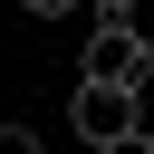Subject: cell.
<instances>
[{
	"mask_svg": "<svg viewBox=\"0 0 154 154\" xmlns=\"http://www.w3.org/2000/svg\"><path fill=\"white\" fill-rule=\"evenodd\" d=\"M67 125H77V144H125V135H144V96L135 87H116V77H77L67 87Z\"/></svg>",
	"mask_w": 154,
	"mask_h": 154,
	"instance_id": "6da1fadb",
	"label": "cell"
},
{
	"mask_svg": "<svg viewBox=\"0 0 154 154\" xmlns=\"http://www.w3.org/2000/svg\"><path fill=\"white\" fill-rule=\"evenodd\" d=\"M144 67H154V48H144L135 29H116V19H96V29H87V58H77V77H116V87H144Z\"/></svg>",
	"mask_w": 154,
	"mask_h": 154,
	"instance_id": "7a4b0ae2",
	"label": "cell"
},
{
	"mask_svg": "<svg viewBox=\"0 0 154 154\" xmlns=\"http://www.w3.org/2000/svg\"><path fill=\"white\" fill-rule=\"evenodd\" d=\"M96 19H116V29H135V38H144V48H154V0H106V10H96Z\"/></svg>",
	"mask_w": 154,
	"mask_h": 154,
	"instance_id": "3957f363",
	"label": "cell"
},
{
	"mask_svg": "<svg viewBox=\"0 0 154 154\" xmlns=\"http://www.w3.org/2000/svg\"><path fill=\"white\" fill-rule=\"evenodd\" d=\"M29 19H67V10H106V0H19Z\"/></svg>",
	"mask_w": 154,
	"mask_h": 154,
	"instance_id": "277c9868",
	"label": "cell"
},
{
	"mask_svg": "<svg viewBox=\"0 0 154 154\" xmlns=\"http://www.w3.org/2000/svg\"><path fill=\"white\" fill-rule=\"evenodd\" d=\"M0 154H48V144H38L29 125H10V116H0Z\"/></svg>",
	"mask_w": 154,
	"mask_h": 154,
	"instance_id": "5b68a950",
	"label": "cell"
},
{
	"mask_svg": "<svg viewBox=\"0 0 154 154\" xmlns=\"http://www.w3.org/2000/svg\"><path fill=\"white\" fill-rule=\"evenodd\" d=\"M106 154H154V125H144V135H125V144H106Z\"/></svg>",
	"mask_w": 154,
	"mask_h": 154,
	"instance_id": "8992f818",
	"label": "cell"
}]
</instances>
